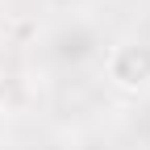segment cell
I'll use <instances>...</instances> for the list:
<instances>
[{
	"label": "cell",
	"mask_w": 150,
	"mask_h": 150,
	"mask_svg": "<svg viewBox=\"0 0 150 150\" xmlns=\"http://www.w3.org/2000/svg\"><path fill=\"white\" fill-rule=\"evenodd\" d=\"M112 79H121L125 88L146 83L150 79V50L146 46H125L117 59H112Z\"/></svg>",
	"instance_id": "obj_1"
}]
</instances>
